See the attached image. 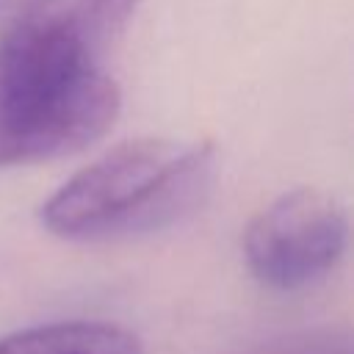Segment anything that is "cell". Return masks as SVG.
<instances>
[{
	"label": "cell",
	"mask_w": 354,
	"mask_h": 354,
	"mask_svg": "<svg viewBox=\"0 0 354 354\" xmlns=\"http://www.w3.org/2000/svg\"><path fill=\"white\" fill-rule=\"evenodd\" d=\"M0 354H141V343L116 324L55 321L3 335Z\"/></svg>",
	"instance_id": "277c9868"
},
{
	"label": "cell",
	"mask_w": 354,
	"mask_h": 354,
	"mask_svg": "<svg viewBox=\"0 0 354 354\" xmlns=\"http://www.w3.org/2000/svg\"><path fill=\"white\" fill-rule=\"evenodd\" d=\"M138 3L141 0H39L28 11L66 28L100 53V47L130 19Z\"/></svg>",
	"instance_id": "5b68a950"
},
{
	"label": "cell",
	"mask_w": 354,
	"mask_h": 354,
	"mask_svg": "<svg viewBox=\"0 0 354 354\" xmlns=\"http://www.w3.org/2000/svg\"><path fill=\"white\" fill-rule=\"evenodd\" d=\"M213 149L183 138H133L72 174L41 224L66 241H113L166 230L194 213L213 183Z\"/></svg>",
	"instance_id": "7a4b0ae2"
},
{
	"label": "cell",
	"mask_w": 354,
	"mask_h": 354,
	"mask_svg": "<svg viewBox=\"0 0 354 354\" xmlns=\"http://www.w3.org/2000/svg\"><path fill=\"white\" fill-rule=\"evenodd\" d=\"M246 354H354L351 335L340 326H315L299 329L279 337H271Z\"/></svg>",
	"instance_id": "8992f818"
},
{
	"label": "cell",
	"mask_w": 354,
	"mask_h": 354,
	"mask_svg": "<svg viewBox=\"0 0 354 354\" xmlns=\"http://www.w3.org/2000/svg\"><path fill=\"white\" fill-rule=\"evenodd\" d=\"M122 97L97 50L25 11L0 30V147L8 163L77 152L108 133Z\"/></svg>",
	"instance_id": "6da1fadb"
},
{
	"label": "cell",
	"mask_w": 354,
	"mask_h": 354,
	"mask_svg": "<svg viewBox=\"0 0 354 354\" xmlns=\"http://www.w3.org/2000/svg\"><path fill=\"white\" fill-rule=\"evenodd\" d=\"M346 241L348 221L337 199L318 188H293L249 221L243 257L263 285L299 290L337 266Z\"/></svg>",
	"instance_id": "3957f363"
},
{
	"label": "cell",
	"mask_w": 354,
	"mask_h": 354,
	"mask_svg": "<svg viewBox=\"0 0 354 354\" xmlns=\"http://www.w3.org/2000/svg\"><path fill=\"white\" fill-rule=\"evenodd\" d=\"M0 166H8V160H6V152H3V147H0Z\"/></svg>",
	"instance_id": "ba28073f"
},
{
	"label": "cell",
	"mask_w": 354,
	"mask_h": 354,
	"mask_svg": "<svg viewBox=\"0 0 354 354\" xmlns=\"http://www.w3.org/2000/svg\"><path fill=\"white\" fill-rule=\"evenodd\" d=\"M39 0H0V19H14L19 17L22 11H28L30 6H36Z\"/></svg>",
	"instance_id": "52a82bcc"
}]
</instances>
